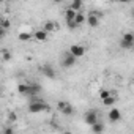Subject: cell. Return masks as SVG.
<instances>
[{
    "label": "cell",
    "mask_w": 134,
    "mask_h": 134,
    "mask_svg": "<svg viewBox=\"0 0 134 134\" xmlns=\"http://www.w3.org/2000/svg\"><path fill=\"white\" fill-rule=\"evenodd\" d=\"M18 92L22 96H35L36 93L41 92V87L36 84H27V82H21L18 84Z\"/></svg>",
    "instance_id": "1"
},
{
    "label": "cell",
    "mask_w": 134,
    "mask_h": 134,
    "mask_svg": "<svg viewBox=\"0 0 134 134\" xmlns=\"http://www.w3.org/2000/svg\"><path fill=\"white\" fill-rule=\"evenodd\" d=\"M16 120H18L16 112H10V114H8V123H14Z\"/></svg>",
    "instance_id": "20"
},
{
    "label": "cell",
    "mask_w": 134,
    "mask_h": 134,
    "mask_svg": "<svg viewBox=\"0 0 134 134\" xmlns=\"http://www.w3.org/2000/svg\"><path fill=\"white\" fill-rule=\"evenodd\" d=\"M21 41H29L30 38H33V33H29V32H22V33H19V36H18Z\"/></svg>",
    "instance_id": "17"
},
{
    "label": "cell",
    "mask_w": 134,
    "mask_h": 134,
    "mask_svg": "<svg viewBox=\"0 0 134 134\" xmlns=\"http://www.w3.org/2000/svg\"><path fill=\"white\" fill-rule=\"evenodd\" d=\"M70 52H71L74 57L81 58V57H84V55H85L87 49H85V46H82V44H73V46L70 47Z\"/></svg>",
    "instance_id": "8"
},
{
    "label": "cell",
    "mask_w": 134,
    "mask_h": 134,
    "mask_svg": "<svg viewBox=\"0 0 134 134\" xmlns=\"http://www.w3.org/2000/svg\"><path fill=\"white\" fill-rule=\"evenodd\" d=\"M117 2H118V0H117Z\"/></svg>",
    "instance_id": "27"
},
{
    "label": "cell",
    "mask_w": 134,
    "mask_h": 134,
    "mask_svg": "<svg viewBox=\"0 0 134 134\" xmlns=\"http://www.w3.org/2000/svg\"><path fill=\"white\" fill-rule=\"evenodd\" d=\"M118 2H121V3H129L131 0H118Z\"/></svg>",
    "instance_id": "23"
},
{
    "label": "cell",
    "mask_w": 134,
    "mask_h": 134,
    "mask_svg": "<svg viewBox=\"0 0 134 134\" xmlns=\"http://www.w3.org/2000/svg\"><path fill=\"white\" fill-rule=\"evenodd\" d=\"M107 118H109V121H112V123L120 121V120H121V112H120V109H117V107L112 106V109H110L109 114H107Z\"/></svg>",
    "instance_id": "10"
},
{
    "label": "cell",
    "mask_w": 134,
    "mask_h": 134,
    "mask_svg": "<svg viewBox=\"0 0 134 134\" xmlns=\"http://www.w3.org/2000/svg\"><path fill=\"white\" fill-rule=\"evenodd\" d=\"M0 27H2V29H8V27H10V21H8L7 18H3V19H2V24H0Z\"/></svg>",
    "instance_id": "22"
},
{
    "label": "cell",
    "mask_w": 134,
    "mask_h": 134,
    "mask_svg": "<svg viewBox=\"0 0 134 134\" xmlns=\"http://www.w3.org/2000/svg\"><path fill=\"white\" fill-rule=\"evenodd\" d=\"M92 131L93 132H103L104 131V125L101 121H96L95 125H92Z\"/></svg>",
    "instance_id": "16"
},
{
    "label": "cell",
    "mask_w": 134,
    "mask_h": 134,
    "mask_svg": "<svg viewBox=\"0 0 134 134\" xmlns=\"http://www.w3.org/2000/svg\"><path fill=\"white\" fill-rule=\"evenodd\" d=\"M49 109H51L49 104H46V103L41 101V99L33 101V103L29 104V112H30V114H41V112H47Z\"/></svg>",
    "instance_id": "2"
},
{
    "label": "cell",
    "mask_w": 134,
    "mask_h": 134,
    "mask_svg": "<svg viewBox=\"0 0 134 134\" xmlns=\"http://www.w3.org/2000/svg\"><path fill=\"white\" fill-rule=\"evenodd\" d=\"M2 58H3V62H8V60L11 58V54H10L8 51L3 49V51H2Z\"/></svg>",
    "instance_id": "21"
},
{
    "label": "cell",
    "mask_w": 134,
    "mask_h": 134,
    "mask_svg": "<svg viewBox=\"0 0 134 134\" xmlns=\"http://www.w3.org/2000/svg\"><path fill=\"white\" fill-rule=\"evenodd\" d=\"M132 18H134V10H132Z\"/></svg>",
    "instance_id": "25"
},
{
    "label": "cell",
    "mask_w": 134,
    "mask_h": 134,
    "mask_svg": "<svg viewBox=\"0 0 134 134\" xmlns=\"http://www.w3.org/2000/svg\"><path fill=\"white\" fill-rule=\"evenodd\" d=\"M41 71H43V74H44L46 77H49V79H54V77H55V71H54L52 66H49V65H44L43 68H41Z\"/></svg>",
    "instance_id": "14"
},
{
    "label": "cell",
    "mask_w": 134,
    "mask_h": 134,
    "mask_svg": "<svg viewBox=\"0 0 134 134\" xmlns=\"http://www.w3.org/2000/svg\"><path fill=\"white\" fill-rule=\"evenodd\" d=\"M101 18H103V13H98V11H93V13H90L88 14V18H87V24L90 25V27H98L99 25V22H101Z\"/></svg>",
    "instance_id": "5"
},
{
    "label": "cell",
    "mask_w": 134,
    "mask_h": 134,
    "mask_svg": "<svg viewBox=\"0 0 134 134\" xmlns=\"http://www.w3.org/2000/svg\"><path fill=\"white\" fill-rule=\"evenodd\" d=\"M112 93H114V92L103 88V90H99V99H104V98H107V96H109V95H112Z\"/></svg>",
    "instance_id": "19"
},
{
    "label": "cell",
    "mask_w": 134,
    "mask_h": 134,
    "mask_svg": "<svg viewBox=\"0 0 134 134\" xmlns=\"http://www.w3.org/2000/svg\"><path fill=\"white\" fill-rule=\"evenodd\" d=\"M120 46H121L123 49H131V47L134 46V33H131V32L123 33V38H121Z\"/></svg>",
    "instance_id": "6"
},
{
    "label": "cell",
    "mask_w": 134,
    "mask_h": 134,
    "mask_svg": "<svg viewBox=\"0 0 134 134\" xmlns=\"http://www.w3.org/2000/svg\"><path fill=\"white\" fill-rule=\"evenodd\" d=\"M43 29H44L47 33H55L60 27H58V24H57L55 21H46L44 25H43Z\"/></svg>",
    "instance_id": "11"
},
{
    "label": "cell",
    "mask_w": 134,
    "mask_h": 134,
    "mask_svg": "<svg viewBox=\"0 0 134 134\" xmlns=\"http://www.w3.org/2000/svg\"><path fill=\"white\" fill-rule=\"evenodd\" d=\"M2 2H3V0H2Z\"/></svg>",
    "instance_id": "26"
},
{
    "label": "cell",
    "mask_w": 134,
    "mask_h": 134,
    "mask_svg": "<svg viewBox=\"0 0 134 134\" xmlns=\"http://www.w3.org/2000/svg\"><path fill=\"white\" fill-rule=\"evenodd\" d=\"M76 60H77V57H74V55L68 51V52L63 55V58H62V66H63V68H71V66L76 65Z\"/></svg>",
    "instance_id": "4"
},
{
    "label": "cell",
    "mask_w": 134,
    "mask_h": 134,
    "mask_svg": "<svg viewBox=\"0 0 134 134\" xmlns=\"http://www.w3.org/2000/svg\"><path fill=\"white\" fill-rule=\"evenodd\" d=\"M84 121H85L87 125H90V126L95 125L96 121H99L96 110H88V112H85V115H84Z\"/></svg>",
    "instance_id": "9"
},
{
    "label": "cell",
    "mask_w": 134,
    "mask_h": 134,
    "mask_svg": "<svg viewBox=\"0 0 134 134\" xmlns=\"http://www.w3.org/2000/svg\"><path fill=\"white\" fill-rule=\"evenodd\" d=\"M57 110H58L60 114H63V115H73L74 107H73V104L68 103V101H58V103H57Z\"/></svg>",
    "instance_id": "3"
},
{
    "label": "cell",
    "mask_w": 134,
    "mask_h": 134,
    "mask_svg": "<svg viewBox=\"0 0 134 134\" xmlns=\"http://www.w3.org/2000/svg\"><path fill=\"white\" fill-rule=\"evenodd\" d=\"M52 2H54V3H62L63 0H52Z\"/></svg>",
    "instance_id": "24"
},
{
    "label": "cell",
    "mask_w": 134,
    "mask_h": 134,
    "mask_svg": "<svg viewBox=\"0 0 134 134\" xmlns=\"http://www.w3.org/2000/svg\"><path fill=\"white\" fill-rule=\"evenodd\" d=\"M47 32L44 30V29H40V30H36V32H33V38L36 40V41H46L47 40Z\"/></svg>",
    "instance_id": "12"
},
{
    "label": "cell",
    "mask_w": 134,
    "mask_h": 134,
    "mask_svg": "<svg viewBox=\"0 0 134 134\" xmlns=\"http://www.w3.org/2000/svg\"><path fill=\"white\" fill-rule=\"evenodd\" d=\"M101 103H103V106H106V107H112V106L117 103V95H115V93H112V95H109L107 98L101 99Z\"/></svg>",
    "instance_id": "13"
},
{
    "label": "cell",
    "mask_w": 134,
    "mask_h": 134,
    "mask_svg": "<svg viewBox=\"0 0 134 134\" xmlns=\"http://www.w3.org/2000/svg\"><path fill=\"white\" fill-rule=\"evenodd\" d=\"M85 22H87L85 14H84V13H81V11H77V16H76V19H74L76 27H79V25H82V24H85Z\"/></svg>",
    "instance_id": "15"
},
{
    "label": "cell",
    "mask_w": 134,
    "mask_h": 134,
    "mask_svg": "<svg viewBox=\"0 0 134 134\" xmlns=\"http://www.w3.org/2000/svg\"><path fill=\"white\" fill-rule=\"evenodd\" d=\"M82 3H84V0H73V3H71V7H73L74 10L81 11V10H82Z\"/></svg>",
    "instance_id": "18"
},
{
    "label": "cell",
    "mask_w": 134,
    "mask_h": 134,
    "mask_svg": "<svg viewBox=\"0 0 134 134\" xmlns=\"http://www.w3.org/2000/svg\"><path fill=\"white\" fill-rule=\"evenodd\" d=\"M76 16H77V10H74L73 7L65 8V21H66V24H68V27H70V25L74 22Z\"/></svg>",
    "instance_id": "7"
}]
</instances>
